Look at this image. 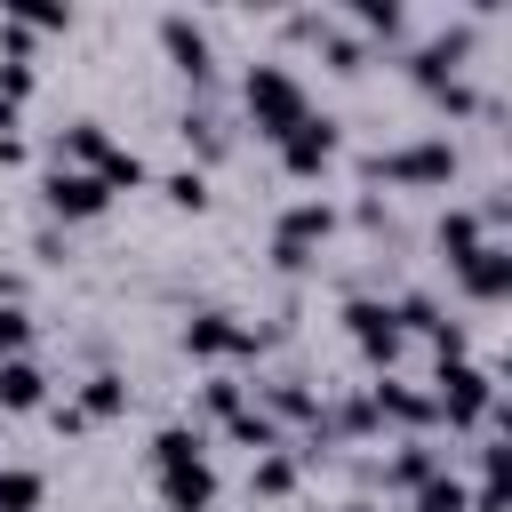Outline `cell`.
Listing matches in <instances>:
<instances>
[{"mask_svg":"<svg viewBox=\"0 0 512 512\" xmlns=\"http://www.w3.org/2000/svg\"><path fill=\"white\" fill-rule=\"evenodd\" d=\"M176 136H184V152H200V160H224V152H232V136H224V120H216L208 104H184V120H176Z\"/></svg>","mask_w":512,"mask_h":512,"instance_id":"obj_21","label":"cell"},{"mask_svg":"<svg viewBox=\"0 0 512 512\" xmlns=\"http://www.w3.org/2000/svg\"><path fill=\"white\" fill-rule=\"evenodd\" d=\"M160 504H168V512H216V464L160 472Z\"/></svg>","mask_w":512,"mask_h":512,"instance_id":"obj_18","label":"cell"},{"mask_svg":"<svg viewBox=\"0 0 512 512\" xmlns=\"http://www.w3.org/2000/svg\"><path fill=\"white\" fill-rule=\"evenodd\" d=\"M248 496H272V504H280V496H296V456H288V448L256 456V464H248Z\"/></svg>","mask_w":512,"mask_h":512,"instance_id":"obj_25","label":"cell"},{"mask_svg":"<svg viewBox=\"0 0 512 512\" xmlns=\"http://www.w3.org/2000/svg\"><path fill=\"white\" fill-rule=\"evenodd\" d=\"M464 64H472V24H448V32H432V40L408 48V80L424 96H440L448 80H464Z\"/></svg>","mask_w":512,"mask_h":512,"instance_id":"obj_9","label":"cell"},{"mask_svg":"<svg viewBox=\"0 0 512 512\" xmlns=\"http://www.w3.org/2000/svg\"><path fill=\"white\" fill-rule=\"evenodd\" d=\"M32 256H40V264H64V232H56V224H48V232H40V240H32Z\"/></svg>","mask_w":512,"mask_h":512,"instance_id":"obj_33","label":"cell"},{"mask_svg":"<svg viewBox=\"0 0 512 512\" xmlns=\"http://www.w3.org/2000/svg\"><path fill=\"white\" fill-rule=\"evenodd\" d=\"M48 424H56V432H88V416H80L72 400H48Z\"/></svg>","mask_w":512,"mask_h":512,"instance_id":"obj_32","label":"cell"},{"mask_svg":"<svg viewBox=\"0 0 512 512\" xmlns=\"http://www.w3.org/2000/svg\"><path fill=\"white\" fill-rule=\"evenodd\" d=\"M48 408V368L24 352V360H0V416H32Z\"/></svg>","mask_w":512,"mask_h":512,"instance_id":"obj_16","label":"cell"},{"mask_svg":"<svg viewBox=\"0 0 512 512\" xmlns=\"http://www.w3.org/2000/svg\"><path fill=\"white\" fill-rule=\"evenodd\" d=\"M184 464H208V432L200 424H160L152 432V480L160 472H184Z\"/></svg>","mask_w":512,"mask_h":512,"instance_id":"obj_17","label":"cell"},{"mask_svg":"<svg viewBox=\"0 0 512 512\" xmlns=\"http://www.w3.org/2000/svg\"><path fill=\"white\" fill-rule=\"evenodd\" d=\"M40 208H48V224H96V216L112 208V192H104L88 168H48V176H40Z\"/></svg>","mask_w":512,"mask_h":512,"instance_id":"obj_10","label":"cell"},{"mask_svg":"<svg viewBox=\"0 0 512 512\" xmlns=\"http://www.w3.org/2000/svg\"><path fill=\"white\" fill-rule=\"evenodd\" d=\"M480 240H496V232L480 224V208H464V200H448V208H440V224H432V248H440V264L456 272V264H464V256H472Z\"/></svg>","mask_w":512,"mask_h":512,"instance_id":"obj_15","label":"cell"},{"mask_svg":"<svg viewBox=\"0 0 512 512\" xmlns=\"http://www.w3.org/2000/svg\"><path fill=\"white\" fill-rule=\"evenodd\" d=\"M336 240V208L328 200H288L280 208V224H272V272H312V248H328Z\"/></svg>","mask_w":512,"mask_h":512,"instance_id":"obj_4","label":"cell"},{"mask_svg":"<svg viewBox=\"0 0 512 512\" xmlns=\"http://www.w3.org/2000/svg\"><path fill=\"white\" fill-rule=\"evenodd\" d=\"M160 184V200L168 208H184V216H200L208 208V168H168V176H152Z\"/></svg>","mask_w":512,"mask_h":512,"instance_id":"obj_26","label":"cell"},{"mask_svg":"<svg viewBox=\"0 0 512 512\" xmlns=\"http://www.w3.org/2000/svg\"><path fill=\"white\" fill-rule=\"evenodd\" d=\"M432 472H448V456H440L432 440H400V448H392V456L376 464V480H384L392 496H416V488H424Z\"/></svg>","mask_w":512,"mask_h":512,"instance_id":"obj_13","label":"cell"},{"mask_svg":"<svg viewBox=\"0 0 512 512\" xmlns=\"http://www.w3.org/2000/svg\"><path fill=\"white\" fill-rule=\"evenodd\" d=\"M352 24H360V40H408V8H392V0H360Z\"/></svg>","mask_w":512,"mask_h":512,"instance_id":"obj_28","label":"cell"},{"mask_svg":"<svg viewBox=\"0 0 512 512\" xmlns=\"http://www.w3.org/2000/svg\"><path fill=\"white\" fill-rule=\"evenodd\" d=\"M48 504V472L40 464H0V512H40Z\"/></svg>","mask_w":512,"mask_h":512,"instance_id":"obj_23","label":"cell"},{"mask_svg":"<svg viewBox=\"0 0 512 512\" xmlns=\"http://www.w3.org/2000/svg\"><path fill=\"white\" fill-rule=\"evenodd\" d=\"M336 512H376V504H368V496H352V504H336Z\"/></svg>","mask_w":512,"mask_h":512,"instance_id":"obj_35","label":"cell"},{"mask_svg":"<svg viewBox=\"0 0 512 512\" xmlns=\"http://www.w3.org/2000/svg\"><path fill=\"white\" fill-rule=\"evenodd\" d=\"M32 152H24V136H0V168H24Z\"/></svg>","mask_w":512,"mask_h":512,"instance_id":"obj_34","label":"cell"},{"mask_svg":"<svg viewBox=\"0 0 512 512\" xmlns=\"http://www.w3.org/2000/svg\"><path fill=\"white\" fill-rule=\"evenodd\" d=\"M152 32H160L168 64H176V72H184V80L208 96V88H216V40H208V24H200V16H184V8H168Z\"/></svg>","mask_w":512,"mask_h":512,"instance_id":"obj_8","label":"cell"},{"mask_svg":"<svg viewBox=\"0 0 512 512\" xmlns=\"http://www.w3.org/2000/svg\"><path fill=\"white\" fill-rule=\"evenodd\" d=\"M224 440H232V448H248V456H272V448H288V432H280V424H272L256 400L224 416Z\"/></svg>","mask_w":512,"mask_h":512,"instance_id":"obj_20","label":"cell"},{"mask_svg":"<svg viewBox=\"0 0 512 512\" xmlns=\"http://www.w3.org/2000/svg\"><path fill=\"white\" fill-rule=\"evenodd\" d=\"M72 408H80L88 424H112V416H128V376H120V368H96V376L72 392Z\"/></svg>","mask_w":512,"mask_h":512,"instance_id":"obj_19","label":"cell"},{"mask_svg":"<svg viewBox=\"0 0 512 512\" xmlns=\"http://www.w3.org/2000/svg\"><path fill=\"white\" fill-rule=\"evenodd\" d=\"M32 88H40V72H32V64H0V104H16V112H24V104H32Z\"/></svg>","mask_w":512,"mask_h":512,"instance_id":"obj_31","label":"cell"},{"mask_svg":"<svg viewBox=\"0 0 512 512\" xmlns=\"http://www.w3.org/2000/svg\"><path fill=\"white\" fill-rule=\"evenodd\" d=\"M48 152H56V168H104V152H112V128L104 120H64L56 136H48Z\"/></svg>","mask_w":512,"mask_h":512,"instance_id":"obj_14","label":"cell"},{"mask_svg":"<svg viewBox=\"0 0 512 512\" xmlns=\"http://www.w3.org/2000/svg\"><path fill=\"white\" fill-rule=\"evenodd\" d=\"M456 168H464V152H456V136H448V128L408 136V144H392V152H368V160H360V176H368V184H392V192H448V184H456Z\"/></svg>","mask_w":512,"mask_h":512,"instance_id":"obj_1","label":"cell"},{"mask_svg":"<svg viewBox=\"0 0 512 512\" xmlns=\"http://www.w3.org/2000/svg\"><path fill=\"white\" fill-rule=\"evenodd\" d=\"M272 152H280V168H288L296 184H320V176L344 160V120H336V112H304Z\"/></svg>","mask_w":512,"mask_h":512,"instance_id":"obj_6","label":"cell"},{"mask_svg":"<svg viewBox=\"0 0 512 512\" xmlns=\"http://www.w3.org/2000/svg\"><path fill=\"white\" fill-rule=\"evenodd\" d=\"M344 336H352V352H360L376 376H392L400 352H408V336H400V320H392L384 296H352V304H344Z\"/></svg>","mask_w":512,"mask_h":512,"instance_id":"obj_7","label":"cell"},{"mask_svg":"<svg viewBox=\"0 0 512 512\" xmlns=\"http://www.w3.org/2000/svg\"><path fill=\"white\" fill-rule=\"evenodd\" d=\"M248 392H256V384H240V376H224V368H216V376L200 384V416H192V424H224L232 408H248Z\"/></svg>","mask_w":512,"mask_h":512,"instance_id":"obj_24","label":"cell"},{"mask_svg":"<svg viewBox=\"0 0 512 512\" xmlns=\"http://www.w3.org/2000/svg\"><path fill=\"white\" fill-rule=\"evenodd\" d=\"M240 112H248V128H256L264 144H280V136L312 112V96H304V80H296L288 64H248V72H240Z\"/></svg>","mask_w":512,"mask_h":512,"instance_id":"obj_2","label":"cell"},{"mask_svg":"<svg viewBox=\"0 0 512 512\" xmlns=\"http://www.w3.org/2000/svg\"><path fill=\"white\" fill-rule=\"evenodd\" d=\"M368 408H376V432L400 424V440H432V392H416L400 376H376L368 384Z\"/></svg>","mask_w":512,"mask_h":512,"instance_id":"obj_11","label":"cell"},{"mask_svg":"<svg viewBox=\"0 0 512 512\" xmlns=\"http://www.w3.org/2000/svg\"><path fill=\"white\" fill-rule=\"evenodd\" d=\"M408 512H472V488H464L456 472H432V480L408 496Z\"/></svg>","mask_w":512,"mask_h":512,"instance_id":"obj_27","label":"cell"},{"mask_svg":"<svg viewBox=\"0 0 512 512\" xmlns=\"http://www.w3.org/2000/svg\"><path fill=\"white\" fill-rule=\"evenodd\" d=\"M176 344H184L192 360H256V352L272 344V328H248L240 312H224V304H208V312H192V320L176 328Z\"/></svg>","mask_w":512,"mask_h":512,"instance_id":"obj_5","label":"cell"},{"mask_svg":"<svg viewBox=\"0 0 512 512\" xmlns=\"http://www.w3.org/2000/svg\"><path fill=\"white\" fill-rule=\"evenodd\" d=\"M96 184H104L112 200H120V192H144V184H152V160H144L136 144H112V152H104V168H96Z\"/></svg>","mask_w":512,"mask_h":512,"instance_id":"obj_22","label":"cell"},{"mask_svg":"<svg viewBox=\"0 0 512 512\" xmlns=\"http://www.w3.org/2000/svg\"><path fill=\"white\" fill-rule=\"evenodd\" d=\"M0 16L24 24L32 40H40V32H72V8H56V0H16V8H0Z\"/></svg>","mask_w":512,"mask_h":512,"instance_id":"obj_29","label":"cell"},{"mask_svg":"<svg viewBox=\"0 0 512 512\" xmlns=\"http://www.w3.org/2000/svg\"><path fill=\"white\" fill-rule=\"evenodd\" d=\"M488 416H496V376H488V368H472V360L432 368V424L472 432V424H488Z\"/></svg>","mask_w":512,"mask_h":512,"instance_id":"obj_3","label":"cell"},{"mask_svg":"<svg viewBox=\"0 0 512 512\" xmlns=\"http://www.w3.org/2000/svg\"><path fill=\"white\" fill-rule=\"evenodd\" d=\"M24 352H32V312L0 304V360H24Z\"/></svg>","mask_w":512,"mask_h":512,"instance_id":"obj_30","label":"cell"},{"mask_svg":"<svg viewBox=\"0 0 512 512\" xmlns=\"http://www.w3.org/2000/svg\"><path fill=\"white\" fill-rule=\"evenodd\" d=\"M448 280H456V296H472V304H504V296H512V248H504V240H480Z\"/></svg>","mask_w":512,"mask_h":512,"instance_id":"obj_12","label":"cell"}]
</instances>
